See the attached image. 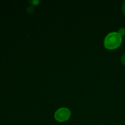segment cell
Instances as JSON below:
<instances>
[{"mask_svg": "<svg viewBox=\"0 0 125 125\" xmlns=\"http://www.w3.org/2000/svg\"><path fill=\"white\" fill-rule=\"evenodd\" d=\"M118 33L121 36H123V35H124L125 34V28H121V29H119Z\"/></svg>", "mask_w": 125, "mask_h": 125, "instance_id": "3", "label": "cell"}, {"mask_svg": "<svg viewBox=\"0 0 125 125\" xmlns=\"http://www.w3.org/2000/svg\"><path fill=\"white\" fill-rule=\"evenodd\" d=\"M121 61H122V63L125 66V53L123 54V56L121 57Z\"/></svg>", "mask_w": 125, "mask_h": 125, "instance_id": "5", "label": "cell"}, {"mask_svg": "<svg viewBox=\"0 0 125 125\" xmlns=\"http://www.w3.org/2000/svg\"><path fill=\"white\" fill-rule=\"evenodd\" d=\"M27 12L29 13H32V12H34V8H33L32 6H29V7H28V8H27Z\"/></svg>", "mask_w": 125, "mask_h": 125, "instance_id": "4", "label": "cell"}, {"mask_svg": "<svg viewBox=\"0 0 125 125\" xmlns=\"http://www.w3.org/2000/svg\"><path fill=\"white\" fill-rule=\"evenodd\" d=\"M122 36L118 32L109 33L104 40V46L108 50H115L121 45Z\"/></svg>", "mask_w": 125, "mask_h": 125, "instance_id": "1", "label": "cell"}, {"mask_svg": "<svg viewBox=\"0 0 125 125\" xmlns=\"http://www.w3.org/2000/svg\"><path fill=\"white\" fill-rule=\"evenodd\" d=\"M71 112L68 109L65 107L60 108L56 112L54 115L55 119L59 122H63L69 119Z\"/></svg>", "mask_w": 125, "mask_h": 125, "instance_id": "2", "label": "cell"}, {"mask_svg": "<svg viewBox=\"0 0 125 125\" xmlns=\"http://www.w3.org/2000/svg\"><path fill=\"white\" fill-rule=\"evenodd\" d=\"M122 11L125 15V1L123 2V4H122Z\"/></svg>", "mask_w": 125, "mask_h": 125, "instance_id": "7", "label": "cell"}, {"mask_svg": "<svg viewBox=\"0 0 125 125\" xmlns=\"http://www.w3.org/2000/svg\"><path fill=\"white\" fill-rule=\"evenodd\" d=\"M30 2H31L32 5H37L38 4H39L40 1H30Z\"/></svg>", "mask_w": 125, "mask_h": 125, "instance_id": "6", "label": "cell"}]
</instances>
